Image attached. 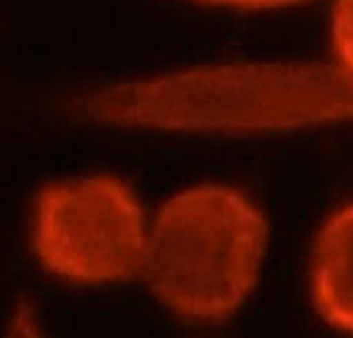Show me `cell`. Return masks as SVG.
<instances>
[{"instance_id":"1","label":"cell","mask_w":353,"mask_h":338,"mask_svg":"<svg viewBox=\"0 0 353 338\" xmlns=\"http://www.w3.org/2000/svg\"><path fill=\"white\" fill-rule=\"evenodd\" d=\"M267 250V221L243 192L200 185L159 211L144 252L157 300L190 321L228 319L252 291Z\"/></svg>"},{"instance_id":"2","label":"cell","mask_w":353,"mask_h":338,"mask_svg":"<svg viewBox=\"0 0 353 338\" xmlns=\"http://www.w3.org/2000/svg\"><path fill=\"white\" fill-rule=\"evenodd\" d=\"M32 242L39 262L68 281H130L147 252L144 213L116 176L58 180L37 195Z\"/></svg>"},{"instance_id":"3","label":"cell","mask_w":353,"mask_h":338,"mask_svg":"<svg viewBox=\"0 0 353 338\" xmlns=\"http://www.w3.org/2000/svg\"><path fill=\"white\" fill-rule=\"evenodd\" d=\"M310 291L317 312L353 334V202L322 226L312 250Z\"/></svg>"},{"instance_id":"4","label":"cell","mask_w":353,"mask_h":338,"mask_svg":"<svg viewBox=\"0 0 353 338\" xmlns=\"http://www.w3.org/2000/svg\"><path fill=\"white\" fill-rule=\"evenodd\" d=\"M332 36H334V51L339 56L341 67L353 77V0L336 3Z\"/></svg>"},{"instance_id":"5","label":"cell","mask_w":353,"mask_h":338,"mask_svg":"<svg viewBox=\"0 0 353 338\" xmlns=\"http://www.w3.org/2000/svg\"><path fill=\"white\" fill-rule=\"evenodd\" d=\"M5 338H46L41 331V326H39L37 312H34V307L29 300H19L12 321H10L8 336Z\"/></svg>"},{"instance_id":"6","label":"cell","mask_w":353,"mask_h":338,"mask_svg":"<svg viewBox=\"0 0 353 338\" xmlns=\"http://www.w3.org/2000/svg\"><path fill=\"white\" fill-rule=\"evenodd\" d=\"M200 3L231 5V8H245V10H262V8H283V5H296V3H303V0H200Z\"/></svg>"}]
</instances>
